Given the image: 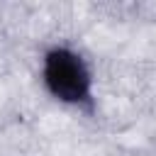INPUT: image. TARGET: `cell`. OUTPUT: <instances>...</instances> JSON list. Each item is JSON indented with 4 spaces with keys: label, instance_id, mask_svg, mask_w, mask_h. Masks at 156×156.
I'll list each match as a JSON object with an SVG mask.
<instances>
[{
    "label": "cell",
    "instance_id": "cell-1",
    "mask_svg": "<svg viewBox=\"0 0 156 156\" xmlns=\"http://www.w3.org/2000/svg\"><path fill=\"white\" fill-rule=\"evenodd\" d=\"M41 76L46 90L56 100L78 107H93V76L80 54L66 46L49 49L44 54Z\"/></svg>",
    "mask_w": 156,
    "mask_h": 156
}]
</instances>
